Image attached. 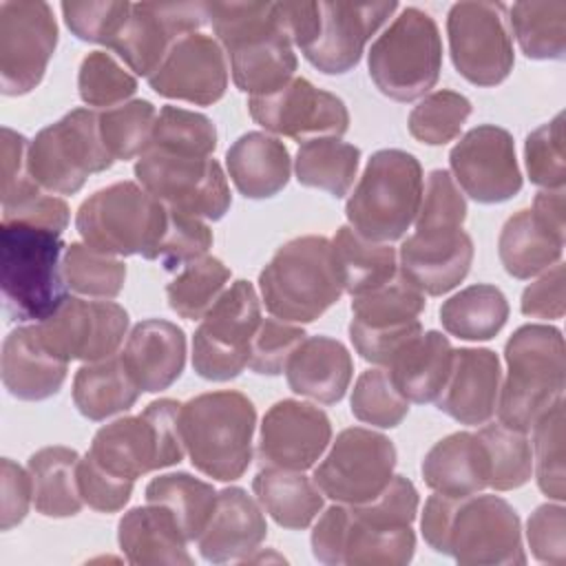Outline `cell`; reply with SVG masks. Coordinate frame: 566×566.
I'll use <instances>...</instances> for the list:
<instances>
[{
  "instance_id": "obj_43",
  "label": "cell",
  "mask_w": 566,
  "mask_h": 566,
  "mask_svg": "<svg viewBox=\"0 0 566 566\" xmlns=\"http://www.w3.org/2000/svg\"><path fill=\"white\" fill-rule=\"evenodd\" d=\"M509 29L531 60H562L566 53V2L524 0L506 7Z\"/></svg>"
},
{
  "instance_id": "obj_60",
  "label": "cell",
  "mask_w": 566,
  "mask_h": 566,
  "mask_svg": "<svg viewBox=\"0 0 566 566\" xmlns=\"http://www.w3.org/2000/svg\"><path fill=\"white\" fill-rule=\"evenodd\" d=\"M526 539L533 557L544 564H566V509L557 504H539L526 522Z\"/></svg>"
},
{
  "instance_id": "obj_46",
  "label": "cell",
  "mask_w": 566,
  "mask_h": 566,
  "mask_svg": "<svg viewBox=\"0 0 566 566\" xmlns=\"http://www.w3.org/2000/svg\"><path fill=\"white\" fill-rule=\"evenodd\" d=\"M478 436L489 458V489L513 491L531 480L533 453L526 433L504 422H486Z\"/></svg>"
},
{
  "instance_id": "obj_9",
  "label": "cell",
  "mask_w": 566,
  "mask_h": 566,
  "mask_svg": "<svg viewBox=\"0 0 566 566\" xmlns=\"http://www.w3.org/2000/svg\"><path fill=\"white\" fill-rule=\"evenodd\" d=\"M168 223V208L142 184L117 181L82 201L75 228L82 241L104 254H142L153 261Z\"/></svg>"
},
{
  "instance_id": "obj_41",
  "label": "cell",
  "mask_w": 566,
  "mask_h": 566,
  "mask_svg": "<svg viewBox=\"0 0 566 566\" xmlns=\"http://www.w3.org/2000/svg\"><path fill=\"white\" fill-rule=\"evenodd\" d=\"M509 318L504 292L491 283H475L440 305V323L447 334L462 340H491Z\"/></svg>"
},
{
  "instance_id": "obj_22",
  "label": "cell",
  "mask_w": 566,
  "mask_h": 566,
  "mask_svg": "<svg viewBox=\"0 0 566 566\" xmlns=\"http://www.w3.org/2000/svg\"><path fill=\"white\" fill-rule=\"evenodd\" d=\"M564 188L537 192L533 208L506 219L497 239V254L513 279H531L555 263L564 252Z\"/></svg>"
},
{
  "instance_id": "obj_25",
  "label": "cell",
  "mask_w": 566,
  "mask_h": 566,
  "mask_svg": "<svg viewBox=\"0 0 566 566\" xmlns=\"http://www.w3.org/2000/svg\"><path fill=\"white\" fill-rule=\"evenodd\" d=\"M150 88L168 99L210 106L226 95L228 57L217 38L201 31L181 35L157 71L148 77Z\"/></svg>"
},
{
  "instance_id": "obj_14",
  "label": "cell",
  "mask_w": 566,
  "mask_h": 566,
  "mask_svg": "<svg viewBox=\"0 0 566 566\" xmlns=\"http://www.w3.org/2000/svg\"><path fill=\"white\" fill-rule=\"evenodd\" d=\"M137 181L170 210L219 221L232 203L228 177L212 157L146 150L135 164Z\"/></svg>"
},
{
  "instance_id": "obj_52",
  "label": "cell",
  "mask_w": 566,
  "mask_h": 566,
  "mask_svg": "<svg viewBox=\"0 0 566 566\" xmlns=\"http://www.w3.org/2000/svg\"><path fill=\"white\" fill-rule=\"evenodd\" d=\"M352 413L365 424L391 429L409 413V400L396 389L385 367L365 369L352 389Z\"/></svg>"
},
{
  "instance_id": "obj_12",
  "label": "cell",
  "mask_w": 566,
  "mask_h": 566,
  "mask_svg": "<svg viewBox=\"0 0 566 566\" xmlns=\"http://www.w3.org/2000/svg\"><path fill=\"white\" fill-rule=\"evenodd\" d=\"M113 161L99 135V115L91 108H73L29 142V172L53 195L77 192L88 175L108 170Z\"/></svg>"
},
{
  "instance_id": "obj_23",
  "label": "cell",
  "mask_w": 566,
  "mask_h": 566,
  "mask_svg": "<svg viewBox=\"0 0 566 566\" xmlns=\"http://www.w3.org/2000/svg\"><path fill=\"white\" fill-rule=\"evenodd\" d=\"M206 24L203 2H135L130 15L108 44L137 75L150 77L172 44Z\"/></svg>"
},
{
  "instance_id": "obj_3",
  "label": "cell",
  "mask_w": 566,
  "mask_h": 566,
  "mask_svg": "<svg viewBox=\"0 0 566 566\" xmlns=\"http://www.w3.org/2000/svg\"><path fill=\"white\" fill-rule=\"evenodd\" d=\"M203 11L241 93L265 95L294 77L298 60L279 2H203Z\"/></svg>"
},
{
  "instance_id": "obj_64",
  "label": "cell",
  "mask_w": 566,
  "mask_h": 566,
  "mask_svg": "<svg viewBox=\"0 0 566 566\" xmlns=\"http://www.w3.org/2000/svg\"><path fill=\"white\" fill-rule=\"evenodd\" d=\"M564 283L566 268L555 263L544 276L533 281L520 301V310L531 318H562L564 316Z\"/></svg>"
},
{
  "instance_id": "obj_34",
  "label": "cell",
  "mask_w": 566,
  "mask_h": 566,
  "mask_svg": "<svg viewBox=\"0 0 566 566\" xmlns=\"http://www.w3.org/2000/svg\"><path fill=\"white\" fill-rule=\"evenodd\" d=\"M117 544L128 564H192L177 520L159 504L135 506L117 524Z\"/></svg>"
},
{
  "instance_id": "obj_18",
  "label": "cell",
  "mask_w": 566,
  "mask_h": 566,
  "mask_svg": "<svg viewBox=\"0 0 566 566\" xmlns=\"http://www.w3.org/2000/svg\"><path fill=\"white\" fill-rule=\"evenodd\" d=\"M57 46V22L51 4L35 0L0 2V88L18 97L44 77Z\"/></svg>"
},
{
  "instance_id": "obj_51",
  "label": "cell",
  "mask_w": 566,
  "mask_h": 566,
  "mask_svg": "<svg viewBox=\"0 0 566 566\" xmlns=\"http://www.w3.org/2000/svg\"><path fill=\"white\" fill-rule=\"evenodd\" d=\"M471 115V102L455 91H433L427 93L409 113L407 126L413 139L427 146H444L453 142L464 122Z\"/></svg>"
},
{
  "instance_id": "obj_4",
  "label": "cell",
  "mask_w": 566,
  "mask_h": 566,
  "mask_svg": "<svg viewBox=\"0 0 566 566\" xmlns=\"http://www.w3.org/2000/svg\"><path fill=\"white\" fill-rule=\"evenodd\" d=\"M62 234L24 221L0 223V287L13 321L42 323L69 296Z\"/></svg>"
},
{
  "instance_id": "obj_55",
  "label": "cell",
  "mask_w": 566,
  "mask_h": 566,
  "mask_svg": "<svg viewBox=\"0 0 566 566\" xmlns=\"http://www.w3.org/2000/svg\"><path fill=\"white\" fill-rule=\"evenodd\" d=\"M168 208V206H166ZM212 248V230L192 214H184L168 208V223L155 250V259L164 270H179Z\"/></svg>"
},
{
  "instance_id": "obj_62",
  "label": "cell",
  "mask_w": 566,
  "mask_h": 566,
  "mask_svg": "<svg viewBox=\"0 0 566 566\" xmlns=\"http://www.w3.org/2000/svg\"><path fill=\"white\" fill-rule=\"evenodd\" d=\"M69 219L71 210L66 201L55 197L53 192H46L44 188H38L18 203L2 208V221H24L31 226L55 230L60 234L69 228Z\"/></svg>"
},
{
  "instance_id": "obj_59",
  "label": "cell",
  "mask_w": 566,
  "mask_h": 566,
  "mask_svg": "<svg viewBox=\"0 0 566 566\" xmlns=\"http://www.w3.org/2000/svg\"><path fill=\"white\" fill-rule=\"evenodd\" d=\"M77 486L86 506L99 513H117L128 504L135 480L113 475L86 453L77 464Z\"/></svg>"
},
{
  "instance_id": "obj_32",
  "label": "cell",
  "mask_w": 566,
  "mask_h": 566,
  "mask_svg": "<svg viewBox=\"0 0 566 566\" xmlns=\"http://www.w3.org/2000/svg\"><path fill=\"white\" fill-rule=\"evenodd\" d=\"M352 374V354L332 336H305L285 365L290 389L321 405L343 400Z\"/></svg>"
},
{
  "instance_id": "obj_57",
  "label": "cell",
  "mask_w": 566,
  "mask_h": 566,
  "mask_svg": "<svg viewBox=\"0 0 566 566\" xmlns=\"http://www.w3.org/2000/svg\"><path fill=\"white\" fill-rule=\"evenodd\" d=\"M62 15L69 27V31L84 40V42H95L108 46L119 29L124 27L126 18L130 15V2H62Z\"/></svg>"
},
{
  "instance_id": "obj_26",
  "label": "cell",
  "mask_w": 566,
  "mask_h": 566,
  "mask_svg": "<svg viewBox=\"0 0 566 566\" xmlns=\"http://www.w3.org/2000/svg\"><path fill=\"white\" fill-rule=\"evenodd\" d=\"M398 2H321L318 31L307 49L305 60L327 75L352 71L369 38L389 20Z\"/></svg>"
},
{
  "instance_id": "obj_61",
  "label": "cell",
  "mask_w": 566,
  "mask_h": 566,
  "mask_svg": "<svg viewBox=\"0 0 566 566\" xmlns=\"http://www.w3.org/2000/svg\"><path fill=\"white\" fill-rule=\"evenodd\" d=\"M2 157V208L13 206L22 197L31 195L40 186L29 172V139L9 126H2L0 139Z\"/></svg>"
},
{
  "instance_id": "obj_27",
  "label": "cell",
  "mask_w": 566,
  "mask_h": 566,
  "mask_svg": "<svg viewBox=\"0 0 566 566\" xmlns=\"http://www.w3.org/2000/svg\"><path fill=\"white\" fill-rule=\"evenodd\" d=\"M398 272L424 296H442L464 281L473 263V241L462 228L416 230L398 252Z\"/></svg>"
},
{
  "instance_id": "obj_40",
  "label": "cell",
  "mask_w": 566,
  "mask_h": 566,
  "mask_svg": "<svg viewBox=\"0 0 566 566\" xmlns=\"http://www.w3.org/2000/svg\"><path fill=\"white\" fill-rule=\"evenodd\" d=\"M343 290L352 296L371 292L398 274V254L389 243L360 237L349 226H340L332 239Z\"/></svg>"
},
{
  "instance_id": "obj_31",
  "label": "cell",
  "mask_w": 566,
  "mask_h": 566,
  "mask_svg": "<svg viewBox=\"0 0 566 566\" xmlns=\"http://www.w3.org/2000/svg\"><path fill=\"white\" fill-rule=\"evenodd\" d=\"M2 382L18 400H46L66 380L69 363L55 358L40 340L35 325H22L2 343Z\"/></svg>"
},
{
  "instance_id": "obj_2",
  "label": "cell",
  "mask_w": 566,
  "mask_h": 566,
  "mask_svg": "<svg viewBox=\"0 0 566 566\" xmlns=\"http://www.w3.org/2000/svg\"><path fill=\"white\" fill-rule=\"evenodd\" d=\"M424 542L458 564H526L517 511L500 495H429L420 520Z\"/></svg>"
},
{
  "instance_id": "obj_1",
  "label": "cell",
  "mask_w": 566,
  "mask_h": 566,
  "mask_svg": "<svg viewBox=\"0 0 566 566\" xmlns=\"http://www.w3.org/2000/svg\"><path fill=\"white\" fill-rule=\"evenodd\" d=\"M418 491L405 475L365 504H334L321 513L312 531V553L327 566H402L416 553L411 522Z\"/></svg>"
},
{
  "instance_id": "obj_17",
  "label": "cell",
  "mask_w": 566,
  "mask_h": 566,
  "mask_svg": "<svg viewBox=\"0 0 566 566\" xmlns=\"http://www.w3.org/2000/svg\"><path fill=\"white\" fill-rule=\"evenodd\" d=\"M424 305V294L400 272L385 285L354 296L349 323L354 349L367 363L385 367L409 338L422 332L418 316Z\"/></svg>"
},
{
  "instance_id": "obj_19",
  "label": "cell",
  "mask_w": 566,
  "mask_h": 566,
  "mask_svg": "<svg viewBox=\"0 0 566 566\" xmlns=\"http://www.w3.org/2000/svg\"><path fill=\"white\" fill-rule=\"evenodd\" d=\"M42 345L60 360L95 363L117 354L128 332V314L113 301L69 296L49 318L35 323Z\"/></svg>"
},
{
  "instance_id": "obj_47",
  "label": "cell",
  "mask_w": 566,
  "mask_h": 566,
  "mask_svg": "<svg viewBox=\"0 0 566 566\" xmlns=\"http://www.w3.org/2000/svg\"><path fill=\"white\" fill-rule=\"evenodd\" d=\"M62 274L69 290L82 296L115 298L126 281V265L113 254L73 241L64 250Z\"/></svg>"
},
{
  "instance_id": "obj_53",
  "label": "cell",
  "mask_w": 566,
  "mask_h": 566,
  "mask_svg": "<svg viewBox=\"0 0 566 566\" xmlns=\"http://www.w3.org/2000/svg\"><path fill=\"white\" fill-rule=\"evenodd\" d=\"M77 91L84 104L106 111L135 95L137 80L111 53L91 51L80 64Z\"/></svg>"
},
{
  "instance_id": "obj_45",
  "label": "cell",
  "mask_w": 566,
  "mask_h": 566,
  "mask_svg": "<svg viewBox=\"0 0 566 566\" xmlns=\"http://www.w3.org/2000/svg\"><path fill=\"white\" fill-rule=\"evenodd\" d=\"M230 281V270L217 256H201L181 268V272L166 285L170 310L186 318L199 321L217 303Z\"/></svg>"
},
{
  "instance_id": "obj_20",
  "label": "cell",
  "mask_w": 566,
  "mask_h": 566,
  "mask_svg": "<svg viewBox=\"0 0 566 566\" xmlns=\"http://www.w3.org/2000/svg\"><path fill=\"white\" fill-rule=\"evenodd\" d=\"M252 119L274 135L296 142L340 137L349 128L345 102L305 77H292L281 88L248 99Z\"/></svg>"
},
{
  "instance_id": "obj_50",
  "label": "cell",
  "mask_w": 566,
  "mask_h": 566,
  "mask_svg": "<svg viewBox=\"0 0 566 566\" xmlns=\"http://www.w3.org/2000/svg\"><path fill=\"white\" fill-rule=\"evenodd\" d=\"M533 467L537 486L555 502L566 500L564 469V396L533 424Z\"/></svg>"
},
{
  "instance_id": "obj_21",
  "label": "cell",
  "mask_w": 566,
  "mask_h": 566,
  "mask_svg": "<svg viewBox=\"0 0 566 566\" xmlns=\"http://www.w3.org/2000/svg\"><path fill=\"white\" fill-rule=\"evenodd\" d=\"M451 177L478 203H502L522 190L515 144L506 128L480 124L449 153Z\"/></svg>"
},
{
  "instance_id": "obj_15",
  "label": "cell",
  "mask_w": 566,
  "mask_h": 566,
  "mask_svg": "<svg viewBox=\"0 0 566 566\" xmlns=\"http://www.w3.org/2000/svg\"><path fill=\"white\" fill-rule=\"evenodd\" d=\"M449 53L455 71L475 86H497L515 64L506 4L455 2L447 13Z\"/></svg>"
},
{
  "instance_id": "obj_38",
  "label": "cell",
  "mask_w": 566,
  "mask_h": 566,
  "mask_svg": "<svg viewBox=\"0 0 566 566\" xmlns=\"http://www.w3.org/2000/svg\"><path fill=\"white\" fill-rule=\"evenodd\" d=\"M80 453L69 447H44L35 451L27 471L33 484V506L44 517H73L84 500L77 486Z\"/></svg>"
},
{
  "instance_id": "obj_28",
  "label": "cell",
  "mask_w": 566,
  "mask_h": 566,
  "mask_svg": "<svg viewBox=\"0 0 566 566\" xmlns=\"http://www.w3.org/2000/svg\"><path fill=\"white\" fill-rule=\"evenodd\" d=\"M502 369L495 352L484 347L453 349L451 369L436 407L460 424H486L497 411Z\"/></svg>"
},
{
  "instance_id": "obj_36",
  "label": "cell",
  "mask_w": 566,
  "mask_h": 566,
  "mask_svg": "<svg viewBox=\"0 0 566 566\" xmlns=\"http://www.w3.org/2000/svg\"><path fill=\"white\" fill-rule=\"evenodd\" d=\"M453 360L449 338L436 329L409 338L385 365L391 382L409 402H436Z\"/></svg>"
},
{
  "instance_id": "obj_6",
  "label": "cell",
  "mask_w": 566,
  "mask_h": 566,
  "mask_svg": "<svg viewBox=\"0 0 566 566\" xmlns=\"http://www.w3.org/2000/svg\"><path fill=\"white\" fill-rule=\"evenodd\" d=\"M259 287L274 318L316 321L345 292L332 241L321 234H305L283 243L261 270Z\"/></svg>"
},
{
  "instance_id": "obj_11",
  "label": "cell",
  "mask_w": 566,
  "mask_h": 566,
  "mask_svg": "<svg viewBox=\"0 0 566 566\" xmlns=\"http://www.w3.org/2000/svg\"><path fill=\"white\" fill-rule=\"evenodd\" d=\"M179 411L181 402L161 398L137 416L104 424L93 436L88 455L113 475L126 480L179 464L186 453Z\"/></svg>"
},
{
  "instance_id": "obj_58",
  "label": "cell",
  "mask_w": 566,
  "mask_h": 566,
  "mask_svg": "<svg viewBox=\"0 0 566 566\" xmlns=\"http://www.w3.org/2000/svg\"><path fill=\"white\" fill-rule=\"evenodd\" d=\"M307 334L296 323L281 318H261V325L252 338L250 347V369L261 376H279L294 349L303 343Z\"/></svg>"
},
{
  "instance_id": "obj_56",
  "label": "cell",
  "mask_w": 566,
  "mask_h": 566,
  "mask_svg": "<svg viewBox=\"0 0 566 566\" xmlns=\"http://www.w3.org/2000/svg\"><path fill=\"white\" fill-rule=\"evenodd\" d=\"M467 219V199L458 188L449 170H431L424 188L418 214L413 219L416 230H453L462 228Z\"/></svg>"
},
{
  "instance_id": "obj_39",
  "label": "cell",
  "mask_w": 566,
  "mask_h": 566,
  "mask_svg": "<svg viewBox=\"0 0 566 566\" xmlns=\"http://www.w3.org/2000/svg\"><path fill=\"white\" fill-rule=\"evenodd\" d=\"M139 394L142 391L130 378L119 354L84 363L73 378V402L77 411L93 422L128 411L137 402Z\"/></svg>"
},
{
  "instance_id": "obj_42",
  "label": "cell",
  "mask_w": 566,
  "mask_h": 566,
  "mask_svg": "<svg viewBox=\"0 0 566 566\" xmlns=\"http://www.w3.org/2000/svg\"><path fill=\"white\" fill-rule=\"evenodd\" d=\"M360 150L340 137H316L298 146L294 159L296 181L340 199L354 186Z\"/></svg>"
},
{
  "instance_id": "obj_29",
  "label": "cell",
  "mask_w": 566,
  "mask_h": 566,
  "mask_svg": "<svg viewBox=\"0 0 566 566\" xmlns=\"http://www.w3.org/2000/svg\"><path fill=\"white\" fill-rule=\"evenodd\" d=\"M268 535L261 504L241 486L217 491L212 515L199 535V553L206 562H245Z\"/></svg>"
},
{
  "instance_id": "obj_16",
  "label": "cell",
  "mask_w": 566,
  "mask_h": 566,
  "mask_svg": "<svg viewBox=\"0 0 566 566\" xmlns=\"http://www.w3.org/2000/svg\"><path fill=\"white\" fill-rule=\"evenodd\" d=\"M394 469L396 447L387 436L349 427L336 436L312 480L325 497L338 504H365L387 489Z\"/></svg>"
},
{
  "instance_id": "obj_37",
  "label": "cell",
  "mask_w": 566,
  "mask_h": 566,
  "mask_svg": "<svg viewBox=\"0 0 566 566\" xmlns=\"http://www.w3.org/2000/svg\"><path fill=\"white\" fill-rule=\"evenodd\" d=\"M261 509L283 528L303 531L323 511V491L303 471L261 467L252 480Z\"/></svg>"
},
{
  "instance_id": "obj_13",
  "label": "cell",
  "mask_w": 566,
  "mask_h": 566,
  "mask_svg": "<svg viewBox=\"0 0 566 566\" xmlns=\"http://www.w3.org/2000/svg\"><path fill=\"white\" fill-rule=\"evenodd\" d=\"M261 325V301L250 281L239 279L201 318L192 336V367L214 382L237 378L250 365L252 338Z\"/></svg>"
},
{
  "instance_id": "obj_48",
  "label": "cell",
  "mask_w": 566,
  "mask_h": 566,
  "mask_svg": "<svg viewBox=\"0 0 566 566\" xmlns=\"http://www.w3.org/2000/svg\"><path fill=\"white\" fill-rule=\"evenodd\" d=\"M157 111L148 99H130L99 113V135L113 159L128 161L150 148Z\"/></svg>"
},
{
  "instance_id": "obj_54",
  "label": "cell",
  "mask_w": 566,
  "mask_h": 566,
  "mask_svg": "<svg viewBox=\"0 0 566 566\" xmlns=\"http://www.w3.org/2000/svg\"><path fill=\"white\" fill-rule=\"evenodd\" d=\"M524 161L531 184L553 190L564 188L566 159H564V113L528 133L524 142Z\"/></svg>"
},
{
  "instance_id": "obj_8",
  "label": "cell",
  "mask_w": 566,
  "mask_h": 566,
  "mask_svg": "<svg viewBox=\"0 0 566 566\" xmlns=\"http://www.w3.org/2000/svg\"><path fill=\"white\" fill-rule=\"evenodd\" d=\"M422 188V166L411 153L376 150L345 203L349 228L378 243L400 239L418 214Z\"/></svg>"
},
{
  "instance_id": "obj_33",
  "label": "cell",
  "mask_w": 566,
  "mask_h": 566,
  "mask_svg": "<svg viewBox=\"0 0 566 566\" xmlns=\"http://www.w3.org/2000/svg\"><path fill=\"white\" fill-rule=\"evenodd\" d=\"M422 478L433 493L451 497L489 489V458L480 436L455 431L438 440L422 460Z\"/></svg>"
},
{
  "instance_id": "obj_7",
  "label": "cell",
  "mask_w": 566,
  "mask_h": 566,
  "mask_svg": "<svg viewBox=\"0 0 566 566\" xmlns=\"http://www.w3.org/2000/svg\"><path fill=\"white\" fill-rule=\"evenodd\" d=\"M506 378L497 416L511 429L528 433L537 418L564 396V336L553 325L517 327L504 345Z\"/></svg>"
},
{
  "instance_id": "obj_44",
  "label": "cell",
  "mask_w": 566,
  "mask_h": 566,
  "mask_svg": "<svg viewBox=\"0 0 566 566\" xmlns=\"http://www.w3.org/2000/svg\"><path fill=\"white\" fill-rule=\"evenodd\" d=\"M146 502L159 504L170 511L186 539L195 542L199 539L212 515L217 491L212 489V484L190 473L177 471L153 478L146 486Z\"/></svg>"
},
{
  "instance_id": "obj_49",
  "label": "cell",
  "mask_w": 566,
  "mask_h": 566,
  "mask_svg": "<svg viewBox=\"0 0 566 566\" xmlns=\"http://www.w3.org/2000/svg\"><path fill=\"white\" fill-rule=\"evenodd\" d=\"M214 148H217V128L210 117L188 108H179V106H164L157 113L148 150L190 155V157H210Z\"/></svg>"
},
{
  "instance_id": "obj_10",
  "label": "cell",
  "mask_w": 566,
  "mask_h": 566,
  "mask_svg": "<svg viewBox=\"0 0 566 566\" xmlns=\"http://www.w3.org/2000/svg\"><path fill=\"white\" fill-rule=\"evenodd\" d=\"M367 69L385 97L396 102L424 97L442 69V38L436 20L418 7H405L371 42Z\"/></svg>"
},
{
  "instance_id": "obj_5",
  "label": "cell",
  "mask_w": 566,
  "mask_h": 566,
  "mask_svg": "<svg viewBox=\"0 0 566 566\" xmlns=\"http://www.w3.org/2000/svg\"><path fill=\"white\" fill-rule=\"evenodd\" d=\"M184 449L197 471L219 482L239 480L252 462L256 409L234 389L206 391L181 405Z\"/></svg>"
},
{
  "instance_id": "obj_63",
  "label": "cell",
  "mask_w": 566,
  "mask_h": 566,
  "mask_svg": "<svg viewBox=\"0 0 566 566\" xmlns=\"http://www.w3.org/2000/svg\"><path fill=\"white\" fill-rule=\"evenodd\" d=\"M0 482H2V495H0V528L9 531L18 526L27 513L29 504L33 502V484L29 471L18 467L13 460L2 458L0 462Z\"/></svg>"
},
{
  "instance_id": "obj_24",
  "label": "cell",
  "mask_w": 566,
  "mask_h": 566,
  "mask_svg": "<svg viewBox=\"0 0 566 566\" xmlns=\"http://www.w3.org/2000/svg\"><path fill=\"white\" fill-rule=\"evenodd\" d=\"M332 442V422L323 409L301 400L274 402L259 429V462L285 471L312 469Z\"/></svg>"
},
{
  "instance_id": "obj_35",
  "label": "cell",
  "mask_w": 566,
  "mask_h": 566,
  "mask_svg": "<svg viewBox=\"0 0 566 566\" xmlns=\"http://www.w3.org/2000/svg\"><path fill=\"white\" fill-rule=\"evenodd\" d=\"M226 168L245 199H270L287 186L292 159L279 137L250 130L228 148Z\"/></svg>"
},
{
  "instance_id": "obj_30",
  "label": "cell",
  "mask_w": 566,
  "mask_h": 566,
  "mask_svg": "<svg viewBox=\"0 0 566 566\" xmlns=\"http://www.w3.org/2000/svg\"><path fill=\"white\" fill-rule=\"evenodd\" d=\"M139 391L168 389L186 367V334L166 318L137 323L119 354Z\"/></svg>"
}]
</instances>
